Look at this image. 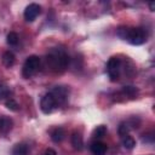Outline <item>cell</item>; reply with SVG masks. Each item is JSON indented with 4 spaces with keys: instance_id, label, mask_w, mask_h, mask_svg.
Listing matches in <instances>:
<instances>
[{
    "instance_id": "cell-1",
    "label": "cell",
    "mask_w": 155,
    "mask_h": 155,
    "mask_svg": "<svg viewBox=\"0 0 155 155\" xmlns=\"http://www.w3.org/2000/svg\"><path fill=\"white\" fill-rule=\"evenodd\" d=\"M46 61H47V64L50 67L51 70L53 71H63L68 64H69V57L68 54L63 51V50H59V48H54L52 50L47 57H46Z\"/></svg>"
},
{
    "instance_id": "cell-2",
    "label": "cell",
    "mask_w": 155,
    "mask_h": 155,
    "mask_svg": "<svg viewBox=\"0 0 155 155\" xmlns=\"http://www.w3.org/2000/svg\"><path fill=\"white\" fill-rule=\"evenodd\" d=\"M117 35L132 45H142L147 40V33L143 28H119Z\"/></svg>"
},
{
    "instance_id": "cell-3",
    "label": "cell",
    "mask_w": 155,
    "mask_h": 155,
    "mask_svg": "<svg viewBox=\"0 0 155 155\" xmlns=\"http://www.w3.org/2000/svg\"><path fill=\"white\" fill-rule=\"evenodd\" d=\"M39 67H40V58H39L38 56H34V54H33V56H29V57L25 59L24 64H23V69H22L23 76H24L25 79L33 76V75L38 71Z\"/></svg>"
},
{
    "instance_id": "cell-4",
    "label": "cell",
    "mask_w": 155,
    "mask_h": 155,
    "mask_svg": "<svg viewBox=\"0 0 155 155\" xmlns=\"http://www.w3.org/2000/svg\"><path fill=\"white\" fill-rule=\"evenodd\" d=\"M120 69H121V61L117 57H111L108 61L107 64V73L110 78L111 81H116L120 75Z\"/></svg>"
},
{
    "instance_id": "cell-5",
    "label": "cell",
    "mask_w": 155,
    "mask_h": 155,
    "mask_svg": "<svg viewBox=\"0 0 155 155\" xmlns=\"http://www.w3.org/2000/svg\"><path fill=\"white\" fill-rule=\"evenodd\" d=\"M56 101L54 98L52 97L51 93H46L42 98H41V102H40V108L42 110V113L45 114H50L52 113V110L56 108Z\"/></svg>"
},
{
    "instance_id": "cell-6",
    "label": "cell",
    "mask_w": 155,
    "mask_h": 155,
    "mask_svg": "<svg viewBox=\"0 0 155 155\" xmlns=\"http://www.w3.org/2000/svg\"><path fill=\"white\" fill-rule=\"evenodd\" d=\"M50 93L54 98L56 104H62L68 98V88L65 86H56Z\"/></svg>"
},
{
    "instance_id": "cell-7",
    "label": "cell",
    "mask_w": 155,
    "mask_h": 155,
    "mask_svg": "<svg viewBox=\"0 0 155 155\" xmlns=\"http://www.w3.org/2000/svg\"><path fill=\"white\" fill-rule=\"evenodd\" d=\"M40 11H41V7L40 5L33 2V4H29L25 10H24V19L27 22H33L39 15H40Z\"/></svg>"
},
{
    "instance_id": "cell-8",
    "label": "cell",
    "mask_w": 155,
    "mask_h": 155,
    "mask_svg": "<svg viewBox=\"0 0 155 155\" xmlns=\"http://www.w3.org/2000/svg\"><path fill=\"white\" fill-rule=\"evenodd\" d=\"M107 149H108L107 144L103 143V142H99V140H94L91 144V153H92V155H105Z\"/></svg>"
},
{
    "instance_id": "cell-9",
    "label": "cell",
    "mask_w": 155,
    "mask_h": 155,
    "mask_svg": "<svg viewBox=\"0 0 155 155\" xmlns=\"http://www.w3.org/2000/svg\"><path fill=\"white\" fill-rule=\"evenodd\" d=\"M71 145L75 150H81L84 148V139H82V136L80 132L75 131L73 132L71 134Z\"/></svg>"
},
{
    "instance_id": "cell-10",
    "label": "cell",
    "mask_w": 155,
    "mask_h": 155,
    "mask_svg": "<svg viewBox=\"0 0 155 155\" xmlns=\"http://www.w3.org/2000/svg\"><path fill=\"white\" fill-rule=\"evenodd\" d=\"M51 138L54 143H59L65 138V131L62 127H57L51 132Z\"/></svg>"
},
{
    "instance_id": "cell-11",
    "label": "cell",
    "mask_w": 155,
    "mask_h": 155,
    "mask_svg": "<svg viewBox=\"0 0 155 155\" xmlns=\"http://www.w3.org/2000/svg\"><path fill=\"white\" fill-rule=\"evenodd\" d=\"M28 154H29V148L27 144L23 143L16 144L12 149V155H28Z\"/></svg>"
},
{
    "instance_id": "cell-12",
    "label": "cell",
    "mask_w": 155,
    "mask_h": 155,
    "mask_svg": "<svg viewBox=\"0 0 155 155\" xmlns=\"http://www.w3.org/2000/svg\"><path fill=\"white\" fill-rule=\"evenodd\" d=\"M2 63H4V65L6 68L12 67L15 64V54L12 52H10V51L4 52V54H2Z\"/></svg>"
},
{
    "instance_id": "cell-13",
    "label": "cell",
    "mask_w": 155,
    "mask_h": 155,
    "mask_svg": "<svg viewBox=\"0 0 155 155\" xmlns=\"http://www.w3.org/2000/svg\"><path fill=\"white\" fill-rule=\"evenodd\" d=\"M12 127V121L8 117H0V132L1 133H6L7 131H10Z\"/></svg>"
},
{
    "instance_id": "cell-14",
    "label": "cell",
    "mask_w": 155,
    "mask_h": 155,
    "mask_svg": "<svg viewBox=\"0 0 155 155\" xmlns=\"http://www.w3.org/2000/svg\"><path fill=\"white\" fill-rule=\"evenodd\" d=\"M121 142H122L124 148H126V149H133L136 145V140L133 139V137H131L128 134L121 137Z\"/></svg>"
},
{
    "instance_id": "cell-15",
    "label": "cell",
    "mask_w": 155,
    "mask_h": 155,
    "mask_svg": "<svg viewBox=\"0 0 155 155\" xmlns=\"http://www.w3.org/2000/svg\"><path fill=\"white\" fill-rule=\"evenodd\" d=\"M105 133H107V127H105V126H103V125H101V126H97V127L93 130L92 136H93V138H94V139H99V138L104 137V136H105Z\"/></svg>"
},
{
    "instance_id": "cell-16",
    "label": "cell",
    "mask_w": 155,
    "mask_h": 155,
    "mask_svg": "<svg viewBox=\"0 0 155 155\" xmlns=\"http://www.w3.org/2000/svg\"><path fill=\"white\" fill-rule=\"evenodd\" d=\"M5 105H6L7 109H10V110H12V111H17V110L19 109L18 103H17L13 98H7L6 102H5Z\"/></svg>"
},
{
    "instance_id": "cell-17",
    "label": "cell",
    "mask_w": 155,
    "mask_h": 155,
    "mask_svg": "<svg viewBox=\"0 0 155 155\" xmlns=\"http://www.w3.org/2000/svg\"><path fill=\"white\" fill-rule=\"evenodd\" d=\"M7 44L11 45V46H15V45L18 44V35H17V33L11 31V33L7 34Z\"/></svg>"
},
{
    "instance_id": "cell-18",
    "label": "cell",
    "mask_w": 155,
    "mask_h": 155,
    "mask_svg": "<svg viewBox=\"0 0 155 155\" xmlns=\"http://www.w3.org/2000/svg\"><path fill=\"white\" fill-rule=\"evenodd\" d=\"M10 88L7 87V86H5V85H0V101H2V99H5V98H8V96H10Z\"/></svg>"
},
{
    "instance_id": "cell-19",
    "label": "cell",
    "mask_w": 155,
    "mask_h": 155,
    "mask_svg": "<svg viewBox=\"0 0 155 155\" xmlns=\"http://www.w3.org/2000/svg\"><path fill=\"white\" fill-rule=\"evenodd\" d=\"M122 91H124V93H126L128 96H136L137 92H138V90L134 86H125Z\"/></svg>"
},
{
    "instance_id": "cell-20",
    "label": "cell",
    "mask_w": 155,
    "mask_h": 155,
    "mask_svg": "<svg viewBox=\"0 0 155 155\" xmlns=\"http://www.w3.org/2000/svg\"><path fill=\"white\" fill-rule=\"evenodd\" d=\"M128 130H130V127H128V124L124 122V124H121V125L119 126V134H120L121 137H124V136L128 134Z\"/></svg>"
},
{
    "instance_id": "cell-21",
    "label": "cell",
    "mask_w": 155,
    "mask_h": 155,
    "mask_svg": "<svg viewBox=\"0 0 155 155\" xmlns=\"http://www.w3.org/2000/svg\"><path fill=\"white\" fill-rule=\"evenodd\" d=\"M44 155H57V153H56L53 149L48 148V149H46V151H45V154H44Z\"/></svg>"
},
{
    "instance_id": "cell-22",
    "label": "cell",
    "mask_w": 155,
    "mask_h": 155,
    "mask_svg": "<svg viewBox=\"0 0 155 155\" xmlns=\"http://www.w3.org/2000/svg\"><path fill=\"white\" fill-rule=\"evenodd\" d=\"M154 6H155V4L154 2H150V10L151 11H154Z\"/></svg>"
}]
</instances>
